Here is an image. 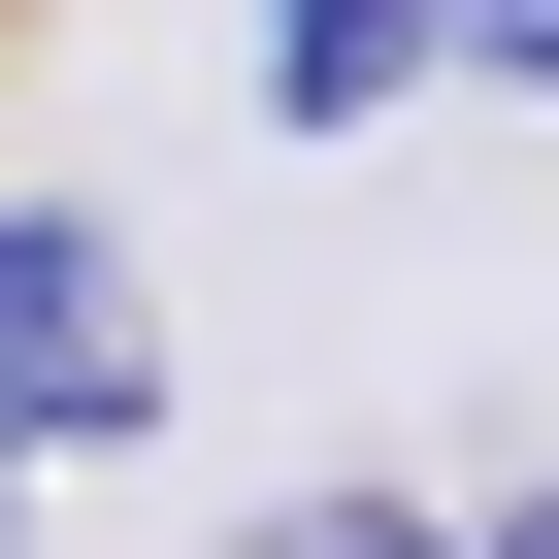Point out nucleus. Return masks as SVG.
Returning a JSON list of instances; mask_svg holds the SVG:
<instances>
[{
	"label": "nucleus",
	"mask_w": 559,
	"mask_h": 559,
	"mask_svg": "<svg viewBox=\"0 0 559 559\" xmlns=\"http://www.w3.org/2000/svg\"><path fill=\"white\" fill-rule=\"evenodd\" d=\"M165 395V330H132V263L67 230V198H0V461H99Z\"/></svg>",
	"instance_id": "obj_1"
},
{
	"label": "nucleus",
	"mask_w": 559,
	"mask_h": 559,
	"mask_svg": "<svg viewBox=\"0 0 559 559\" xmlns=\"http://www.w3.org/2000/svg\"><path fill=\"white\" fill-rule=\"evenodd\" d=\"M428 67H493V0H263V99H297V132H362Z\"/></svg>",
	"instance_id": "obj_2"
},
{
	"label": "nucleus",
	"mask_w": 559,
	"mask_h": 559,
	"mask_svg": "<svg viewBox=\"0 0 559 559\" xmlns=\"http://www.w3.org/2000/svg\"><path fill=\"white\" fill-rule=\"evenodd\" d=\"M230 559H493V526H428V493H297V526H230Z\"/></svg>",
	"instance_id": "obj_3"
},
{
	"label": "nucleus",
	"mask_w": 559,
	"mask_h": 559,
	"mask_svg": "<svg viewBox=\"0 0 559 559\" xmlns=\"http://www.w3.org/2000/svg\"><path fill=\"white\" fill-rule=\"evenodd\" d=\"M493 67H559V0H493Z\"/></svg>",
	"instance_id": "obj_4"
},
{
	"label": "nucleus",
	"mask_w": 559,
	"mask_h": 559,
	"mask_svg": "<svg viewBox=\"0 0 559 559\" xmlns=\"http://www.w3.org/2000/svg\"><path fill=\"white\" fill-rule=\"evenodd\" d=\"M493 559H559V493H526V526H493Z\"/></svg>",
	"instance_id": "obj_5"
},
{
	"label": "nucleus",
	"mask_w": 559,
	"mask_h": 559,
	"mask_svg": "<svg viewBox=\"0 0 559 559\" xmlns=\"http://www.w3.org/2000/svg\"><path fill=\"white\" fill-rule=\"evenodd\" d=\"M0 493H34V461H0Z\"/></svg>",
	"instance_id": "obj_6"
}]
</instances>
